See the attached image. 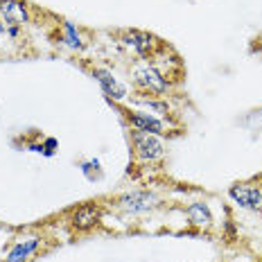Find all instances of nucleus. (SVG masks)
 I'll return each instance as SVG.
<instances>
[{"label":"nucleus","mask_w":262,"mask_h":262,"mask_svg":"<svg viewBox=\"0 0 262 262\" xmlns=\"http://www.w3.org/2000/svg\"><path fill=\"white\" fill-rule=\"evenodd\" d=\"M0 14L12 25H25L30 20L25 3H20V0H0Z\"/></svg>","instance_id":"0eeeda50"},{"label":"nucleus","mask_w":262,"mask_h":262,"mask_svg":"<svg viewBox=\"0 0 262 262\" xmlns=\"http://www.w3.org/2000/svg\"><path fill=\"white\" fill-rule=\"evenodd\" d=\"M120 208L131 212V215H138V212L154 210L158 206V199L151 192H129L124 196H120Z\"/></svg>","instance_id":"7ed1b4c3"},{"label":"nucleus","mask_w":262,"mask_h":262,"mask_svg":"<svg viewBox=\"0 0 262 262\" xmlns=\"http://www.w3.org/2000/svg\"><path fill=\"white\" fill-rule=\"evenodd\" d=\"M93 77L100 81L102 89H104V93L111 97V100H124V97H127V86L120 84L108 70H102V68L93 70Z\"/></svg>","instance_id":"423d86ee"},{"label":"nucleus","mask_w":262,"mask_h":262,"mask_svg":"<svg viewBox=\"0 0 262 262\" xmlns=\"http://www.w3.org/2000/svg\"><path fill=\"white\" fill-rule=\"evenodd\" d=\"M63 32H66V41H68V46H70V48H84V43H81L79 34L75 32L73 23H63Z\"/></svg>","instance_id":"f8f14e48"},{"label":"nucleus","mask_w":262,"mask_h":262,"mask_svg":"<svg viewBox=\"0 0 262 262\" xmlns=\"http://www.w3.org/2000/svg\"><path fill=\"white\" fill-rule=\"evenodd\" d=\"M231 199L235 204L244 206V208H253V210H262V192L258 188H249V185H233L228 190Z\"/></svg>","instance_id":"39448f33"},{"label":"nucleus","mask_w":262,"mask_h":262,"mask_svg":"<svg viewBox=\"0 0 262 262\" xmlns=\"http://www.w3.org/2000/svg\"><path fill=\"white\" fill-rule=\"evenodd\" d=\"M124 43L129 48H134L140 57H149L151 54V48H154V36L145 34V32H138V30H131V32H124Z\"/></svg>","instance_id":"6e6552de"},{"label":"nucleus","mask_w":262,"mask_h":262,"mask_svg":"<svg viewBox=\"0 0 262 262\" xmlns=\"http://www.w3.org/2000/svg\"><path fill=\"white\" fill-rule=\"evenodd\" d=\"M185 215H188L190 224H194V226H210V222H212L210 208L206 204H201V201H196V204H190L188 210H185Z\"/></svg>","instance_id":"9b49d317"},{"label":"nucleus","mask_w":262,"mask_h":262,"mask_svg":"<svg viewBox=\"0 0 262 262\" xmlns=\"http://www.w3.org/2000/svg\"><path fill=\"white\" fill-rule=\"evenodd\" d=\"M127 122L131 127H136L138 131H147V134H163V122L149 113H129Z\"/></svg>","instance_id":"1a4fd4ad"},{"label":"nucleus","mask_w":262,"mask_h":262,"mask_svg":"<svg viewBox=\"0 0 262 262\" xmlns=\"http://www.w3.org/2000/svg\"><path fill=\"white\" fill-rule=\"evenodd\" d=\"M0 32H5V25L3 23H0Z\"/></svg>","instance_id":"4468645a"},{"label":"nucleus","mask_w":262,"mask_h":262,"mask_svg":"<svg viewBox=\"0 0 262 262\" xmlns=\"http://www.w3.org/2000/svg\"><path fill=\"white\" fill-rule=\"evenodd\" d=\"M134 138V151L140 161H156L163 156V143L156 134H147V131H138L136 129L131 134Z\"/></svg>","instance_id":"f03ea898"},{"label":"nucleus","mask_w":262,"mask_h":262,"mask_svg":"<svg viewBox=\"0 0 262 262\" xmlns=\"http://www.w3.org/2000/svg\"><path fill=\"white\" fill-rule=\"evenodd\" d=\"M134 79H136V86H138V89H143L145 93H151V95H163V93H167V89H170L165 75L158 73L154 66L136 68Z\"/></svg>","instance_id":"f257e3e1"},{"label":"nucleus","mask_w":262,"mask_h":262,"mask_svg":"<svg viewBox=\"0 0 262 262\" xmlns=\"http://www.w3.org/2000/svg\"><path fill=\"white\" fill-rule=\"evenodd\" d=\"M39 244H41L39 237H30V239H23V242H18L12 251H9L7 262H25L36 249H39Z\"/></svg>","instance_id":"9d476101"},{"label":"nucleus","mask_w":262,"mask_h":262,"mask_svg":"<svg viewBox=\"0 0 262 262\" xmlns=\"http://www.w3.org/2000/svg\"><path fill=\"white\" fill-rule=\"evenodd\" d=\"M143 104H147L149 108H154V111H158V113H167V104L165 102H156V100H140Z\"/></svg>","instance_id":"ddd939ff"},{"label":"nucleus","mask_w":262,"mask_h":262,"mask_svg":"<svg viewBox=\"0 0 262 262\" xmlns=\"http://www.w3.org/2000/svg\"><path fill=\"white\" fill-rule=\"evenodd\" d=\"M100 217H102L100 206L84 204V206H79V208L73 212L70 224H73V228H77V231H89V228H93L97 222H100Z\"/></svg>","instance_id":"20e7f679"}]
</instances>
